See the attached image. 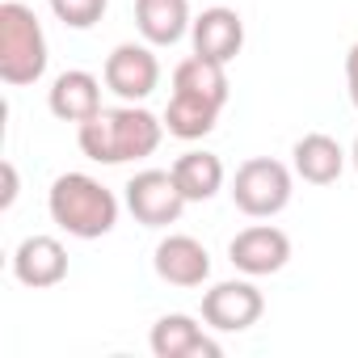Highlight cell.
<instances>
[{
	"label": "cell",
	"instance_id": "1",
	"mask_svg": "<svg viewBox=\"0 0 358 358\" xmlns=\"http://www.w3.org/2000/svg\"><path fill=\"white\" fill-rule=\"evenodd\" d=\"M164 135V118L148 114L143 106L127 101L122 110H97L89 122H80L76 139L80 152L97 164H127V160H143L160 148Z\"/></svg>",
	"mask_w": 358,
	"mask_h": 358
},
{
	"label": "cell",
	"instance_id": "11",
	"mask_svg": "<svg viewBox=\"0 0 358 358\" xmlns=\"http://www.w3.org/2000/svg\"><path fill=\"white\" fill-rule=\"evenodd\" d=\"M190 38H194V55H207L215 64H232L245 47V22H241L236 9L215 5V9H203L194 17Z\"/></svg>",
	"mask_w": 358,
	"mask_h": 358
},
{
	"label": "cell",
	"instance_id": "9",
	"mask_svg": "<svg viewBox=\"0 0 358 358\" xmlns=\"http://www.w3.org/2000/svg\"><path fill=\"white\" fill-rule=\"evenodd\" d=\"M156 274L169 282V287H203L211 278V253L203 241L177 232V236H164L156 245V257H152Z\"/></svg>",
	"mask_w": 358,
	"mask_h": 358
},
{
	"label": "cell",
	"instance_id": "15",
	"mask_svg": "<svg viewBox=\"0 0 358 358\" xmlns=\"http://www.w3.org/2000/svg\"><path fill=\"white\" fill-rule=\"evenodd\" d=\"M291 156H295V173L303 177V182H312V186H329V182H337L341 169H345V152H341V143H337L333 135H324V131L303 135V139L295 143Z\"/></svg>",
	"mask_w": 358,
	"mask_h": 358
},
{
	"label": "cell",
	"instance_id": "13",
	"mask_svg": "<svg viewBox=\"0 0 358 358\" xmlns=\"http://www.w3.org/2000/svg\"><path fill=\"white\" fill-rule=\"evenodd\" d=\"M47 106L55 118L64 122H89L97 110H101V80L85 68H72V72H59L51 93H47Z\"/></svg>",
	"mask_w": 358,
	"mask_h": 358
},
{
	"label": "cell",
	"instance_id": "6",
	"mask_svg": "<svg viewBox=\"0 0 358 358\" xmlns=\"http://www.w3.org/2000/svg\"><path fill=\"white\" fill-rule=\"evenodd\" d=\"M266 299L249 278H232V282H215L203 295V320L215 333H245L262 320Z\"/></svg>",
	"mask_w": 358,
	"mask_h": 358
},
{
	"label": "cell",
	"instance_id": "20",
	"mask_svg": "<svg viewBox=\"0 0 358 358\" xmlns=\"http://www.w3.org/2000/svg\"><path fill=\"white\" fill-rule=\"evenodd\" d=\"M0 173H5V194H0V207H13L17 203V169H13V160H5V169H0Z\"/></svg>",
	"mask_w": 358,
	"mask_h": 358
},
{
	"label": "cell",
	"instance_id": "21",
	"mask_svg": "<svg viewBox=\"0 0 358 358\" xmlns=\"http://www.w3.org/2000/svg\"><path fill=\"white\" fill-rule=\"evenodd\" d=\"M345 85H350V101H354V110H358V43H354L350 55H345Z\"/></svg>",
	"mask_w": 358,
	"mask_h": 358
},
{
	"label": "cell",
	"instance_id": "8",
	"mask_svg": "<svg viewBox=\"0 0 358 358\" xmlns=\"http://www.w3.org/2000/svg\"><path fill=\"white\" fill-rule=\"evenodd\" d=\"M228 257L241 274L249 278H262V274H278L287 262H291V236L274 224H253L245 232L232 236L228 245Z\"/></svg>",
	"mask_w": 358,
	"mask_h": 358
},
{
	"label": "cell",
	"instance_id": "4",
	"mask_svg": "<svg viewBox=\"0 0 358 358\" xmlns=\"http://www.w3.org/2000/svg\"><path fill=\"white\" fill-rule=\"evenodd\" d=\"M232 203L253 215V220H270L291 203V169L274 156H253L236 169L232 177Z\"/></svg>",
	"mask_w": 358,
	"mask_h": 358
},
{
	"label": "cell",
	"instance_id": "2",
	"mask_svg": "<svg viewBox=\"0 0 358 358\" xmlns=\"http://www.w3.org/2000/svg\"><path fill=\"white\" fill-rule=\"evenodd\" d=\"M47 211L76 241H97V236L114 232V224H118V199H114V190H106L97 177H89V173H64V177H55L51 194H47Z\"/></svg>",
	"mask_w": 358,
	"mask_h": 358
},
{
	"label": "cell",
	"instance_id": "5",
	"mask_svg": "<svg viewBox=\"0 0 358 358\" xmlns=\"http://www.w3.org/2000/svg\"><path fill=\"white\" fill-rule=\"evenodd\" d=\"M186 194L177 186L173 169H143L127 182V211L143 224V228H169L182 220L186 211Z\"/></svg>",
	"mask_w": 358,
	"mask_h": 358
},
{
	"label": "cell",
	"instance_id": "10",
	"mask_svg": "<svg viewBox=\"0 0 358 358\" xmlns=\"http://www.w3.org/2000/svg\"><path fill=\"white\" fill-rule=\"evenodd\" d=\"M152 354L156 358H220V341L186 312H169L152 324Z\"/></svg>",
	"mask_w": 358,
	"mask_h": 358
},
{
	"label": "cell",
	"instance_id": "17",
	"mask_svg": "<svg viewBox=\"0 0 358 358\" xmlns=\"http://www.w3.org/2000/svg\"><path fill=\"white\" fill-rule=\"evenodd\" d=\"M173 177L190 203H207L224 190V160L215 152H182L173 160Z\"/></svg>",
	"mask_w": 358,
	"mask_h": 358
},
{
	"label": "cell",
	"instance_id": "12",
	"mask_svg": "<svg viewBox=\"0 0 358 358\" xmlns=\"http://www.w3.org/2000/svg\"><path fill=\"white\" fill-rule=\"evenodd\" d=\"M13 274H17V282H26L34 291L55 287L68 278V249L55 236H26L13 253Z\"/></svg>",
	"mask_w": 358,
	"mask_h": 358
},
{
	"label": "cell",
	"instance_id": "22",
	"mask_svg": "<svg viewBox=\"0 0 358 358\" xmlns=\"http://www.w3.org/2000/svg\"><path fill=\"white\" fill-rule=\"evenodd\" d=\"M350 160H354V169H358V139H354V152H350Z\"/></svg>",
	"mask_w": 358,
	"mask_h": 358
},
{
	"label": "cell",
	"instance_id": "3",
	"mask_svg": "<svg viewBox=\"0 0 358 358\" xmlns=\"http://www.w3.org/2000/svg\"><path fill=\"white\" fill-rule=\"evenodd\" d=\"M47 72V34L30 5L5 0L0 5V80L22 89Z\"/></svg>",
	"mask_w": 358,
	"mask_h": 358
},
{
	"label": "cell",
	"instance_id": "18",
	"mask_svg": "<svg viewBox=\"0 0 358 358\" xmlns=\"http://www.w3.org/2000/svg\"><path fill=\"white\" fill-rule=\"evenodd\" d=\"M215 118H220V106L199 101L190 93H173L169 110H164V131L177 135V139H203V135L215 131Z\"/></svg>",
	"mask_w": 358,
	"mask_h": 358
},
{
	"label": "cell",
	"instance_id": "19",
	"mask_svg": "<svg viewBox=\"0 0 358 358\" xmlns=\"http://www.w3.org/2000/svg\"><path fill=\"white\" fill-rule=\"evenodd\" d=\"M106 9H110V0H51V13H55L64 26H72V30L97 26V22L106 17Z\"/></svg>",
	"mask_w": 358,
	"mask_h": 358
},
{
	"label": "cell",
	"instance_id": "16",
	"mask_svg": "<svg viewBox=\"0 0 358 358\" xmlns=\"http://www.w3.org/2000/svg\"><path fill=\"white\" fill-rule=\"evenodd\" d=\"M224 68H228V64H215V59H207V55H190V59L177 64V72H173V93H190V97L211 101V106L224 110V106H228V93H232Z\"/></svg>",
	"mask_w": 358,
	"mask_h": 358
},
{
	"label": "cell",
	"instance_id": "14",
	"mask_svg": "<svg viewBox=\"0 0 358 358\" xmlns=\"http://www.w3.org/2000/svg\"><path fill=\"white\" fill-rule=\"evenodd\" d=\"M135 26L148 38V47H173L182 43L190 22V0H135Z\"/></svg>",
	"mask_w": 358,
	"mask_h": 358
},
{
	"label": "cell",
	"instance_id": "7",
	"mask_svg": "<svg viewBox=\"0 0 358 358\" xmlns=\"http://www.w3.org/2000/svg\"><path fill=\"white\" fill-rule=\"evenodd\" d=\"M160 85V59L143 43H118L106 59V89L122 101H143Z\"/></svg>",
	"mask_w": 358,
	"mask_h": 358
}]
</instances>
